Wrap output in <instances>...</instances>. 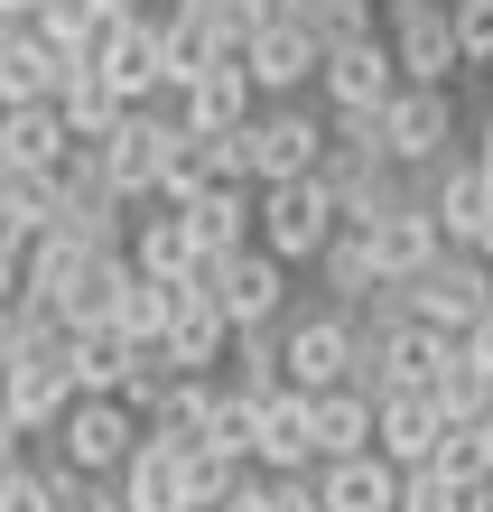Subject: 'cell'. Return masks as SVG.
Segmentation results:
<instances>
[{
  "label": "cell",
  "instance_id": "obj_43",
  "mask_svg": "<svg viewBox=\"0 0 493 512\" xmlns=\"http://www.w3.org/2000/svg\"><path fill=\"white\" fill-rule=\"evenodd\" d=\"M400 512H466V485H447L438 466H419V475H400Z\"/></svg>",
  "mask_w": 493,
  "mask_h": 512
},
{
  "label": "cell",
  "instance_id": "obj_20",
  "mask_svg": "<svg viewBox=\"0 0 493 512\" xmlns=\"http://www.w3.org/2000/svg\"><path fill=\"white\" fill-rule=\"evenodd\" d=\"M382 298V270H373V243H363V233L345 224L335 233V243L317 252V308H335V317H363Z\"/></svg>",
  "mask_w": 493,
  "mask_h": 512
},
{
  "label": "cell",
  "instance_id": "obj_35",
  "mask_svg": "<svg viewBox=\"0 0 493 512\" xmlns=\"http://www.w3.org/2000/svg\"><path fill=\"white\" fill-rule=\"evenodd\" d=\"M224 391H242V401H270V391H289L280 326H242V336H233V354H224Z\"/></svg>",
  "mask_w": 493,
  "mask_h": 512
},
{
  "label": "cell",
  "instance_id": "obj_14",
  "mask_svg": "<svg viewBox=\"0 0 493 512\" xmlns=\"http://www.w3.org/2000/svg\"><path fill=\"white\" fill-rule=\"evenodd\" d=\"M252 475H317V401L307 391L252 401Z\"/></svg>",
  "mask_w": 493,
  "mask_h": 512
},
{
  "label": "cell",
  "instance_id": "obj_17",
  "mask_svg": "<svg viewBox=\"0 0 493 512\" xmlns=\"http://www.w3.org/2000/svg\"><path fill=\"white\" fill-rule=\"evenodd\" d=\"M438 438H447V419L428 391H391V401H373V457L400 466V475H419L428 457H438Z\"/></svg>",
  "mask_w": 493,
  "mask_h": 512
},
{
  "label": "cell",
  "instance_id": "obj_1",
  "mask_svg": "<svg viewBox=\"0 0 493 512\" xmlns=\"http://www.w3.org/2000/svg\"><path fill=\"white\" fill-rule=\"evenodd\" d=\"M391 308H400V317H419L428 336H447V345H456V336H475V326L493 317V270H484L475 252H438L419 280H400V289H391Z\"/></svg>",
  "mask_w": 493,
  "mask_h": 512
},
{
  "label": "cell",
  "instance_id": "obj_50",
  "mask_svg": "<svg viewBox=\"0 0 493 512\" xmlns=\"http://www.w3.org/2000/svg\"><path fill=\"white\" fill-rule=\"evenodd\" d=\"M475 261L493 270V205H484V233H475Z\"/></svg>",
  "mask_w": 493,
  "mask_h": 512
},
{
  "label": "cell",
  "instance_id": "obj_27",
  "mask_svg": "<svg viewBox=\"0 0 493 512\" xmlns=\"http://www.w3.org/2000/svg\"><path fill=\"white\" fill-rule=\"evenodd\" d=\"M56 84H66V56H56L38 28H19V38L0 47V112H19V103H56Z\"/></svg>",
  "mask_w": 493,
  "mask_h": 512
},
{
  "label": "cell",
  "instance_id": "obj_12",
  "mask_svg": "<svg viewBox=\"0 0 493 512\" xmlns=\"http://www.w3.org/2000/svg\"><path fill=\"white\" fill-rule=\"evenodd\" d=\"M391 94H400L391 38H345V47H326V66H317L326 122H335V112H391Z\"/></svg>",
  "mask_w": 493,
  "mask_h": 512
},
{
  "label": "cell",
  "instance_id": "obj_28",
  "mask_svg": "<svg viewBox=\"0 0 493 512\" xmlns=\"http://www.w3.org/2000/svg\"><path fill=\"white\" fill-rule=\"evenodd\" d=\"M66 122H56V103H19V112H0V159L10 168H38V177H56L66 168Z\"/></svg>",
  "mask_w": 493,
  "mask_h": 512
},
{
  "label": "cell",
  "instance_id": "obj_13",
  "mask_svg": "<svg viewBox=\"0 0 493 512\" xmlns=\"http://www.w3.org/2000/svg\"><path fill=\"white\" fill-rule=\"evenodd\" d=\"M317 66H326V47L307 38L298 19H270L261 38L242 47V75H252L261 103H307V94H317Z\"/></svg>",
  "mask_w": 493,
  "mask_h": 512
},
{
  "label": "cell",
  "instance_id": "obj_46",
  "mask_svg": "<svg viewBox=\"0 0 493 512\" xmlns=\"http://www.w3.org/2000/svg\"><path fill=\"white\" fill-rule=\"evenodd\" d=\"M10 308H19V252H0V326H10Z\"/></svg>",
  "mask_w": 493,
  "mask_h": 512
},
{
  "label": "cell",
  "instance_id": "obj_2",
  "mask_svg": "<svg viewBox=\"0 0 493 512\" xmlns=\"http://www.w3.org/2000/svg\"><path fill=\"white\" fill-rule=\"evenodd\" d=\"M326 159V112L317 103H261L242 122V177L252 187H307Z\"/></svg>",
  "mask_w": 493,
  "mask_h": 512
},
{
  "label": "cell",
  "instance_id": "obj_22",
  "mask_svg": "<svg viewBox=\"0 0 493 512\" xmlns=\"http://www.w3.org/2000/svg\"><path fill=\"white\" fill-rule=\"evenodd\" d=\"M66 373H75V401H121L140 373V345L112 336V326H94V336H66Z\"/></svg>",
  "mask_w": 493,
  "mask_h": 512
},
{
  "label": "cell",
  "instance_id": "obj_51",
  "mask_svg": "<svg viewBox=\"0 0 493 512\" xmlns=\"http://www.w3.org/2000/svg\"><path fill=\"white\" fill-rule=\"evenodd\" d=\"M466 512H493V475H484V485H475V494H466Z\"/></svg>",
  "mask_w": 493,
  "mask_h": 512
},
{
  "label": "cell",
  "instance_id": "obj_29",
  "mask_svg": "<svg viewBox=\"0 0 493 512\" xmlns=\"http://www.w3.org/2000/svg\"><path fill=\"white\" fill-rule=\"evenodd\" d=\"M121 512H187V457H168L159 438H140L131 466H121Z\"/></svg>",
  "mask_w": 493,
  "mask_h": 512
},
{
  "label": "cell",
  "instance_id": "obj_3",
  "mask_svg": "<svg viewBox=\"0 0 493 512\" xmlns=\"http://www.w3.org/2000/svg\"><path fill=\"white\" fill-rule=\"evenodd\" d=\"M66 410H75L66 336H56V345H10V336H0V419H10L19 438H56Z\"/></svg>",
  "mask_w": 493,
  "mask_h": 512
},
{
  "label": "cell",
  "instance_id": "obj_26",
  "mask_svg": "<svg viewBox=\"0 0 493 512\" xmlns=\"http://www.w3.org/2000/svg\"><path fill=\"white\" fill-rule=\"evenodd\" d=\"M47 233H56V177L10 168V177H0V252L28 261V243H47Z\"/></svg>",
  "mask_w": 493,
  "mask_h": 512
},
{
  "label": "cell",
  "instance_id": "obj_23",
  "mask_svg": "<svg viewBox=\"0 0 493 512\" xmlns=\"http://www.w3.org/2000/svg\"><path fill=\"white\" fill-rule=\"evenodd\" d=\"M121 112H131V103H121L112 84L94 75V56H84V66H66V84H56V122H66V140H75V149H103Z\"/></svg>",
  "mask_w": 493,
  "mask_h": 512
},
{
  "label": "cell",
  "instance_id": "obj_47",
  "mask_svg": "<svg viewBox=\"0 0 493 512\" xmlns=\"http://www.w3.org/2000/svg\"><path fill=\"white\" fill-rule=\"evenodd\" d=\"M456 354H475V364H484V373H493V317H484V326H475V336H456Z\"/></svg>",
  "mask_w": 493,
  "mask_h": 512
},
{
  "label": "cell",
  "instance_id": "obj_15",
  "mask_svg": "<svg viewBox=\"0 0 493 512\" xmlns=\"http://www.w3.org/2000/svg\"><path fill=\"white\" fill-rule=\"evenodd\" d=\"M131 270L140 280H168V289H187L196 270H205V252H196V233H187V205H168V196H149V205H131Z\"/></svg>",
  "mask_w": 493,
  "mask_h": 512
},
{
  "label": "cell",
  "instance_id": "obj_7",
  "mask_svg": "<svg viewBox=\"0 0 493 512\" xmlns=\"http://www.w3.org/2000/svg\"><path fill=\"white\" fill-rule=\"evenodd\" d=\"M382 38H391V66H400V84H428V94H447V84L466 75L447 0H382Z\"/></svg>",
  "mask_w": 493,
  "mask_h": 512
},
{
  "label": "cell",
  "instance_id": "obj_10",
  "mask_svg": "<svg viewBox=\"0 0 493 512\" xmlns=\"http://www.w3.org/2000/svg\"><path fill=\"white\" fill-rule=\"evenodd\" d=\"M168 149H177V122H168L159 103H149V112H121L112 140H103V177H112V196H121V205L168 196Z\"/></svg>",
  "mask_w": 493,
  "mask_h": 512
},
{
  "label": "cell",
  "instance_id": "obj_6",
  "mask_svg": "<svg viewBox=\"0 0 493 512\" xmlns=\"http://www.w3.org/2000/svg\"><path fill=\"white\" fill-rule=\"evenodd\" d=\"M466 149V112H456V94H428V84H400L391 112H382V159L428 177L438 159H456Z\"/></svg>",
  "mask_w": 493,
  "mask_h": 512
},
{
  "label": "cell",
  "instance_id": "obj_19",
  "mask_svg": "<svg viewBox=\"0 0 493 512\" xmlns=\"http://www.w3.org/2000/svg\"><path fill=\"white\" fill-rule=\"evenodd\" d=\"M159 112H168L177 131H214V140H224V131H242L261 112V94H252V75H242V66H214V75H196L187 94L159 103Z\"/></svg>",
  "mask_w": 493,
  "mask_h": 512
},
{
  "label": "cell",
  "instance_id": "obj_4",
  "mask_svg": "<svg viewBox=\"0 0 493 512\" xmlns=\"http://www.w3.org/2000/svg\"><path fill=\"white\" fill-rule=\"evenodd\" d=\"M187 308H214L233 336H242V326H280L289 317V270L252 243V252H233V261H205L196 280H187Z\"/></svg>",
  "mask_w": 493,
  "mask_h": 512
},
{
  "label": "cell",
  "instance_id": "obj_31",
  "mask_svg": "<svg viewBox=\"0 0 493 512\" xmlns=\"http://www.w3.org/2000/svg\"><path fill=\"white\" fill-rule=\"evenodd\" d=\"M214 391H224V382H168V401L140 419V438H159L168 457H196L205 429H214Z\"/></svg>",
  "mask_w": 493,
  "mask_h": 512
},
{
  "label": "cell",
  "instance_id": "obj_37",
  "mask_svg": "<svg viewBox=\"0 0 493 512\" xmlns=\"http://www.w3.org/2000/svg\"><path fill=\"white\" fill-rule=\"evenodd\" d=\"M280 19H298L317 47H345V38H382V0H289Z\"/></svg>",
  "mask_w": 493,
  "mask_h": 512
},
{
  "label": "cell",
  "instance_id": "obj_42",
  "mask_svg": "<svg viewBox=\"0 0 493 512\" xmlns=\"http://www.w3.org/2000/svg\"><path fill=\"white\" fill-rule=\"evenodd\" d=\"M0 512H56V485H47V466H38V457L0 466Z\"/></svg>",
  "mask_w": 493,
  "mask_h": 512
},
{
  "label": "cell",
  "instance_id": "obj_36",
  "mask_svg": "<svg viewBox=\"0 0 493 512\" xmlns=\"http://www.w3.org/2000/svg\"><path fill=\"white\" fill-rule=\"evenodd\" d=\"M428 401H438L447 429H475V419L493 410V373L475 364V354H456V345H447V364H438V382H428Z\"/></svg>",
  "mask_w": 493,
  "mask_h": 512
},
{
  "label": "cell",
  "instance_id": "obj_39",
  "mask_svg": "<svg viewBox=\"0 0 493 512\" xmlns=\"http://www.w3.org/2000/svg\"><path fill=\"white\" fill-rule=\"evenodd\" d=\"M242 485H252V466H233V457H205V447L187 457V512H224Z\"/></svg>",
  "mask_w": 493,
  "mask_h": 512
},
{
  "label": "cell",
  "instance_id": "obj_33",
  "mask_svg": "<svg viewBox=\"0 0 493 512\" xmlns=\"http://www.w3.org/2000/svg\"><path fill=\"white\" fill-rule=\"evenodd\" d=\"M345 457H373V401L354 382L317 391V466H345Z\"/></svg>",
  "mask_w": 493,
  "mask_h": 512
},
{
  "label": "cell",
  "instance_id": "obj_11",
  "mask_svg": "<svg viewBox=\"0 0 493 512\" xmlns=\"http://www.w3.org/2000/svg\"><path fill=\"white\" fill-rule=\"evenodd\" d=\"M94 75H103L131 112H149V103L168 94V28H159V19H112L103 47H94Z\"/></svg>",
  "mask_w": 493,
  "mask_h": 512
},
{
  "label": "cell",
  "instance_id": "obj_34",
  "mask_svg": "<svg viewBox=\"0 0 493 512\" xmlns=\"http://www.w3.org/2000/svg\"><path fill=\"white\" fill-rule=\"evenodd\" d=\"M94 270V252L75 243V233H47V243H28L19 261V298H38V308H66V289Z\"/></svg>",
  "mask_w": 493,
  "mask_h": 512
},
{
  "label": "cell",
  "instance_id": "obj_8",
  "mask_svg": "<svg viewBox=\"0 0 493 512\" xmlns=\"http://www.w3.org/2000/svg\"><path fill=\"white\" fill-rule=\"evenodd\" d=\"M280 364H289V391H345L354 382V317H335V308H298L280 317Z\"/></svg>",
  "mask_w": 493,
  "mask_h": 512
},
{
  "label": "cell",
  "instance_id": "obj_41",
  "mask_svg": "<svg viewBox=\"0 0 493 512\" xmlns=\"http://www.w3.org/2000/svg\"><path fill=\"white\" fill-rule=\"evenodd\" d=\"M456 19V56H466V75H493V0H447Z\"/></svg>",
  "mask_w": 493,
  "mask_h": 512
},
{
  "label": "cell",
  "instance_id": "obj_30",
  "mask_svg": "<svg viewBox=\"0 0 493 512\" xmlns=\"http://www.w3.org/2000/svg\"><path fill=\"white\" fill-rule=\"evenodd\" d=\"M317 503L326 512H400V466H382V457L317 466Z\"/></svg>",
  "mask_w": 493,
  "mask_h": 512
},
{
  "label": "cell",
  "instance_id": "obj_32",
  "mask_svg": "<svg viewBox=\"0 0 493 512\" xmlns=\"http://www.w3.org/2000/svg\"><path fill=\"white\" fill-rule=\"evenodd\" d=\"M187 317V289H168V280H121V298H112V336H131V345H159L168 326Z\"/></svg>",
  "mask_w": 493,
  "mask_h": 512
},
{
  "label": "cell",
  "instance_id": "obj_16",
  "mask_svg": "<svg viewBox=\"0 0 493 512\" xmlns=\"http://www.w3.org/2000/svg\"><path fill=\"white\" fill-rule=\"evenodd\" d=\"M419 205H428V224L447 233V252H475V233H484V205H493V177L456 149V159H438L419 177Z\"/></svg>",
  "mask_w": 493,
  "mask_h": 512
},
{
  "label": "cell",
  "instance_id": "obj_24",
  "mask_svg": "<svg viewBox=\"0 0 493 512\" xmlns=\"http://www.w3.org/2000/svg\"><path fill=\"white\" fill-rule=\"evenodd\" d=\"M224 354H233V326L214 317V308H187L159 336V364L177 373V382H224Z\"/></svg>",
  "mask_w": 493,
  "mask_h": 512
},
{
  "label": "cell",
  "instance_id": "obj_40",
  "mask_svg": "<svg viewBox=\"0 0 493 512\" xmlns=\"http://www.w3.org/2000/svg\"><path fill=\"white\" fill-rule=\"evenodd\" d=\"M205 457H233V466H252V401H242V391H214V429H205Z\"/></svg>",
  "mask_w": 493,
  "mask_h": 512
},
{
  "label": "cell",
  "instance_id": "obj_18",
  "mask_svg": "<svg viewBox=\"0 0 493 512\" xmlns=\"http://www.w3.org/2000/svg\"><path fill=\"white\" fill-rule=\"evenodd\" d=\"M252 224H261V187H252V177H224V187L187 196V233H196V252H205V261L252 252Z\"/></svg>",
  "mask_w": 493,
  "mask_h": 512
},
{
  "label": "cell",
  "instance_id": "obj_44",
  "mask_svg": "<svg viewBox=\"0 0 493 512\" xmlns=\"http://www.w3.org/2000/svg\"><path fill=\"white\" fill-rule=\"evenodd\" d=\"M252 512H326L317 503V475H261V503Z\"/></svg>",
  "mask_w": 493,
  "mask_h": 512
},
{
  "label": "cell",
  "instance_id": "obj_25",
  "mask_svg": "<svg viewBox=\"0 0 493 512\" xmlns=\"http://www.w3.org/2000/svg\"><path fill=\"white\" fill-rule=\"evenodd\" d=\"M224 177H242V131H177V149H168V205H187V196H205V187H224Z\"/></svg>",
  "mask_w": 493,
  "mask_h": 512
},
{
  "label": "cell",
  "instance_id": "obj_21",
  "mask_svg": "<svg viewBox=\"0 0 493 512\" xmlns=\"http://www.w3.org/2000/svg\"><path fill=\"white\" fill-rule=\"evenodd\" d=\"M363 243H373V270H382V289H400V280H419V270L447 252V233L428 224V205H400V215H382L373 233H363Z\"/></svg>",
  "mask_w": 493,
  "mask_h": 512
},
{
  "label": "cell",
  "instance_id": "obj_45",
  "mask_svg": "<svg viewBox=\"0 0 493 512\" xmlns=\"http://www.w3.org/2000/svg\"><path fill=\"white\" fill-rule=\"evenodd\" d=\"M466 159H475V168L493 177V112H484V122H475V131H466Z\"/></svg>",
  "mask_w": 493,
  "mask_h": 512
},
{
  "label": "cell",
  "instance_id": "obj_9",
  "mask_svg": "<svg viewBox=\"0 0 493 512\" xmlns=\"http://www.w3.org/2000/svg\"><path fill=\"white\" fill-rule=\"evenodd\" d=\"M131 447H140V419H131V401H75L66 419H56V466L94 475V485H121Z\"/></svg>",
  "mask_w": 493,
  "mask_h": 512
},
{
  "label": "cell",
  "instance_id": "obj_52",
  "mask_svg": "<svg viewBox=\"0 0 493 512\" xmlns=\"http://www.w3.org/2000/svg\"><path fill=\"white\" fill-rule=\"evenodd\" d=\"M10 38H19V28H0V47H10Z\"/></svg>",
  "mask_w": 493,
  "mask_h": 512
},
{
  "label": "cell",
  "instance_id": "obj_38",
  "mask_svg": "<svg viewBox=\"0 0 493 512\" xmlns=\"http://www.w3.org/2000/svg\"><path fill=\"white\" fill-rule=\"evenodd\" d=\"M103 28H112V10H103V0H47V10H38V38L66 56V66H84V56L103 47Z\"/></svg>",
  "mask_w": 493,
  "mask_h": 512
},
{
  "label": "cell",
  "instance_id": "obj_5",
  "mask_svg": "<svg viewBox=\"0 0 493 512\" xmlns=\"http://www.w3.org/2000/svg\"><path fill=\"white\" fill-rule=\"evenodd\" d=\"M345 233V205H335L317 177L307 187H261V224H252V243L280 261V270H317V252Z\"/></svg>",
  "mask_w": 493,
  "mask_h": 512
},
{
  "label": "cell",
  "instance_id": "obj_48",
  "mask_svg": "<svg viewBox=\"0 0 493 512\" xmlns=\"http://www.w3.org/2000/svg\"><path fill=\"white\" fill-rule=\"evenodd\" d=\"M19 457H28V438L10 429V419H0V466H19Z\"/></svg>",
  "mask_w": 493,
  "mask_h": 512
},
{
  "label": "cell",
  "instance_id": "obj_49",
  "mask_svg": "<svg viewBox=\"0 0 493 512\" xmlns=\"http://www.w3.org/2000/svg\"><path fill=\"white\" fill-rule=\"evenodd\" d=\"M475 457H484V475H493V410L475 419Z\"/></svg>",
  "mask_w": 493,
  "mask_h": 512
}]
</instances>
